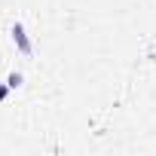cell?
Here are the masks:
<instances>
[{
  "mask_svg": "<svg viewBox=\"0 0 156 156\" xmlns=\"http://www.w3.org/2000/svg\"><path fill=\"white\" fill-rule=\"evenodd\" d=\"M12 40L19 43V49H22L25 55L31 52V43H28V37H25V28H22V25H16V28H12Z\"/></svg>",
  "mask_w": 156,
  "mask_h": 156,
  "instance_id": "cell-1",
  "label": "cell"
},
{
  "mask_svg": "<svg viewBox=\"0 0 156 156\" xmlns=\"http://www.w3.org/2000/svg\"><path fill=\"white\" fill-rule=\"evenodd\" d=\"M19 83H22V73H12V76H9V86H12V89H16V86H19Z\"/></svg>",
  "mask_w": 156,
  "mask_h": 156,
  "instance_id": "cell-2",
  "label": "cell"
},
{
  "mask_svg": "<svg viewBox=\"0 0 156 156\" xmlns=\"http://www.w3.org/2000/svg\"><path fill=\"white\" fill-rule=\"evenodd\" d=\"M3 98H6V89H3V86H0V101H3Z\"/></svg>",
  "mask_w": 156,
  "mask_h": 156,
  "instance_id": "cell-3",
  "label": "cell"
}]
</instances>
